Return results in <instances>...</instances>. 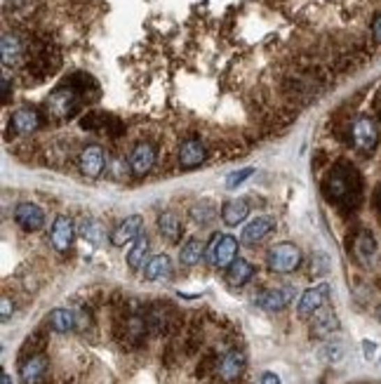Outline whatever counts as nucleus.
<instances>
[{
  "instance_id": "obj_1",
  "label": "nucleus",
  "mask_w": 381,
  "mask_h": 384,
  "mask_svg": "<svg viewBox=\"0 0 381 384\" xmlns=\"http://www.w3.org/2000/svg\"><path fill=\"white\" fill-rule=\"evenodd\" d=\"M322 191L329 203H334L341 210H355L363 198V177H360L358 168L351 163L339 161L329 168L325 182H322Z\"/></svg>"
},
{
  "instance_id": "obj_2",
  "label": "nucleus",
  "mask_w": 381,
  "mask_h": 384,
  "mask_svg": "<svg viewBox=\"0 0 381 384\" xmlns=\"http://www.w3.org/2000/svg\"><path fill=\"white\" fill-rule=\"evenodd\" d=\"M82 102H85V99H82L78 92H73L71 87H66V85H61L47 97L45 113L50 121H68V118H73L75 113L80 111Z\"/></svg>"
},
{
  "instance_id": "obj_3",
  "label": "nucleus",
  "mask_w": 381,
  "mask_h": 384,
  "mask_svg": "<svg viewBox=\"0 0 381 384\" xmlns=\"http://www.w3.org/2000/svg\"><path fill=\"white\" fill-rule=\"evenodd\" d=\"M351 142L360 154H374L379 144V123L370 116H358L351 123Z\"/></svg>"
},
{
  "instance_id": "obj_4",
  "label": "nucleus",
  "mask_w": 381,
  "mask_h": 384,
  "mask_svg": "<svg viewBox=\"0 0 381 384\" xmlns=\"http://www.w3.org/2000/svg\"><path fill=\"white\" fill-rule=\"evenodd\" d=\"M238 241L228 234H217L212 236V241L207 245V260L212 267L217 269H228L233 262L238 260Z\"/></svg>"
},
{
  "instance_id": "obj_5",
  "label": "nucleus",
  "mask_w": 381,
  "mask_h": 384,
  "mask_svg": "<svg viewBox=\"0 0 381 384\" xmlns=\"http://www.w3.org/2000/svg\"><path fill=\"white\" fill-rule=\"evenodd\" d=\"M301 264V253L294 243H278L269 253V269L276 274H290Z\"/></svg>"
},
{
  "instance_id": "obj_6",
  "label": "nucleus",
  "mask_w": 381,
  "mask_h": 384,
  "mask_svg": "<svg viewBox=\"0 0 381 384\" xmlns=\"http://www.w3.org/2000/svg\"><path fill=\"white\" fill-rule=\"evenodd\" d=\"M61 64V57L54 47L43 45L38 52L33 54V59H29V71L36 75V78H47L52 75Z\"/></svg>"
},
{
  "instance_id": "obj_7",
  "label": "nucleus",
  "mask_w": 381,
  "mask_h": 384,
  "mask_svg": "<svg viewBox=\"0 0 381 384\" xmlns=\"http://www.w3.org/2000/svg\"><path fill=\"white\" fill-rule=\"evenodd\" d=\"M47 358L45 354H31L22 361L19 366V377H22V384H43L47 377Z\"/></svg>"
},
{
  "instance_id": "obj_8",
  "label": "nucleus",
  "mask_w": 381,
  "mask_h": 384,
  "mask_svg": "<svg viewBox=\"0 0 381 384\" xmlns=\"http://www.w3.org/2000/svg\"><path fill=\"white\" fill-rule=\"evenodd\" d=\"M327 300H329V286L327 283H320V286L311 288V290H306L301 295L299 307H297V313H299L301 318H311L318 309L325 307Z\"/></svg>"
},
{
  "instance_id": "obj_9",
  "label": "nucleus",
  "mask_w": 381,
  "mask_h": 384,
  "mask_svg": "<svg viewBox=\"0 0 381 384\" xmlns=\"http://www.w3.org/2000/svg\"><path fill=\"white\" fill-rule=\"evenodd\" d=\"M172 307L170 304H151L149 311H146V328L149 332H154V335H163V332H167L172 328Z\"/></svg>"
},
{
  "instance_id": "obj_10",
  "label": "nucleus",
  "mask_w": 381,
  "mask_h": 384,
  "mask_svg": "<svg viewBox=\"0 0 381 384\" xmlns=\"http://www.w3.org/2000/svg\"><path fill=\"white\" fill-rule=\"evenodd\" d=\"M156 163V149L154 144H137L135 149H132L130 154V172L135 175V177H144V175L151 172V168H154Z\"/></svg>"
},
{
  "instance_id": "obj_11",
  "label": "nucleus",
  "mask_w": 381,
  "mask_h": 384,
  "mask_svg": "<svg viewBox=\"0 0 381 384\" xmlns=\"http://www.w3.org/2000/svg\"><path fill=\"white\" fill-rule=\"evenodd\" d=\"M294 300V288L285 286V288H271V290H264L257 297V304L262 307L264 311H283L290 302Z\"/></svg>"
},
{
  "instance_id": "obj_12",
  "label": "nucleus",
  "mask_w": 381,
  "mask_h": 384,
  "mask_svg": "<svg viewBox=\"0 0 381 384\" xmlns=\"http://www.w3.org/2000/svg\"><path fill=\"white\" fill-rule=\"evenodd\" d=\"M245 366H247L245 354L238 349H233V351H228V354L221 356V361L217 363V375L224 382H233L245 373Z\"/></svg>"
},
{
  "instance_id": "obj_13",
  "label": "nucleus",
  "mask_w": 381,
  "mask_h": 384,
  "mask_svg": "<svg viewBox=\"0 0 381 384\" xmlns=\"http://www.w3.org/2000/svg\"><path fill=\"white\" fill-rule=\"evenodd\" d=\"M64 85L66 87H71L73 92H78L85 102H94V99L99 97V85H97V80L92 78L90 73H82V71H75L68 75L66 80H64Z\"/></svg>"
},
{
  "instance_id": "obj_14",
  "label": "nucleus",
  "mask_w": 381,
  "mask_h": 384,
  "mask_svg": "<svg viewBox=\"0 0 381 384\" xmlns=\"http://www.w3.org/2000/svg\"><path fill=\"white\" fill-rule=\"evenodd\" d=\"M15 222L22 226L24 231H38L45 224V212L36 203H19L15 210Z\"/></svg>"
},
{
  "instance_id": "obj_15",
  "label": "nucleus",
  "mask_w": 381,
  "mask_h": 384,
  "mask_svg": "<svg viewBox=\"0 0 381 384\" xmlns=\"http://www.w3.org/2000/svg\"><path fill=\"white\" fill-rule=\"evenodd\" d=\"M73 236H75V229H73L71 219H68V217H57L54 224H52V231H50V243L54 245V250H59V253H66V250L73 245Z\"/></svg>"
},
{
  "instance_id": "obj_16",
  "label": "nucleus",
  "mask_w": 381,
  "mask_h": 384,
  "mask_svg": "<svg viewBox=\"0 0 381 384\" xmlns=\"http://www.w3.org/2000/svg\"><path fill=\"white\" fill-rule=\"evenodd\" d=\"M40 125H43L40 113L36 109H29V106L27 109H17L10 118V128L15 130L17 135H31V132H36Z\"/></svg>"
},
{
  "instance_id": "obj_17",
  "label": "nucleus",
  "mask_w": 381,
  "mask_h": 384,
  "mask_svg": "<svg viewBox=\"0 0 381 384\" xmlns=\"http://www.w3.org/2000/svg\"><path fill=\"white\" fill-rule=\"evenodd\" d=\"M80 170L85 177H99L101 172H104V165H106V158H104V151L99 147H87L80 151Z\"/></svg>"
},
{
  "instance_id": "obj_18",
  "label": "nucleus",
  "mask_w": 381,
  "mask_h": 384,
  "mask_svg": "<svg viewBox=\"0 0 381 384\" xmlns=\"http://www.w3.org/2000/svg\"><path fill=\"white\" fill-rule=\"evenodd\" d=\"M353 257L358 260L360 264H372L374 255H377V241H374V236L370 234V231H358V234L353 236Z\"/></svg>"
},
{
  "instance_id": "obj_19",
  "label": "nucleus",
  "mask_w": 381,
  "mask_h": 384,
  "mask_svg": "<svg viewBox=\"0 0 381 384\" xmlns=\"http://www.w3.org/2000/svg\"><path fill=\"white\" fill-rule=\"evenodd\" d=\"M205 161V144L200 140H188L184 142V147L179 151V168L181 170H195L202 165Z\"/></svg>"
},
{
  "instance_id": "obj_20",
  "label": "nucleus",
  "mask_w": 381,
  "mask_h": 384,
  "mask_svg": "<svg viewBox=\"0 0 381 384\" xmlns=\"http://www.w3.org/2000/svg\"><path fill=\"white\" fill-rule=\"evenodd\" d=\"M336 330H339V318L332 309H318L313 313V323H311L313 337H329Z\"/></svg>"
},
{
  "instance_id": "obj_21",
  "label": "nucleus",
  "mask_w": 381,
  "mask_h": 384,
  "mask_svg": "<svg viewBox=\"0 0 381 384\" xmlns=\"http://www.w3.org/2000/svg\"><path fill=\"white\" fill-rule=\"evenodd\" d=\"M139 231H142V217L139 215H132V217H127L125 222H120L116 226V231L111 234V243L113 245H125V243H132V241H137L139 238Z\"/></svg>"
},
{
  "instance_id": "obj_22",
  "label": "nucleus",
  "mask_w": 381,
  "mask_h": 384,
  "mask_svg": "<svg viewBox=\"0 0 381 384\" xmlns=\"http://www.w3.org/2000/svg\"><path fill=\"white\" fill-rule=\"evenodd\" d=\"M276 229V222H273L271 217H257V219H252L250 224L243 229V243L247 245H254V243H259V241H264L266 236L271 234V231Z\"/></svg>"
},
{
  "instance_id": "obj_23",
  "label": "nucleus",
  "mask_w": 381,
  "mask_h": 384,
  "mask_svg": "<svg viewBox=\"0 0 381 384\" xmlns=\"http://www.w3.org/2000/svg\"><path fill=\"white\" fill-rule=\"evenodd\" d=\"M172 276V262L167 255H156L144 264V279L146 281H163Z\"/></svg>"
},
{
  "instance_id": "obj_24",
  "label": "nucleus",
  "mask_w": 381,
  "mask_h": 384,
  "mask_svg": "<svg viewBox=\"0 0 381 384\" xmlns=\"http://www.w3.org/2000/svg\"><path fill=\"white\" fill-rule=\"evenodd\" d=\"M247 215H250V203H247L245 198L226 200L224 207H221V219H224L228 226L240 224L243 219H247Z\"/></svg>"
},
{
  "instance_id": "obj_25",
  "label": "nucleus",
  "mask_w": 381,
  "mask_h": 384,
  "mask_svg": "<svg viewBox=\"0 0 381 384\" xmlns=\"http://www.w3.org/2000/svg\"><path fill=\"white\" fill-rule=\"evenodd\" d=\"M3 64L5 66H15L22 61L24 57V43L19 40L15 34H5L3 36Z\"/></svg>"
},
{
  "instance_id": "obj_26",
  "label": "nucleus",
  "mask_w": 381,
  "mask_h": 384,
  "mask_svg": "<svg viewBox=\"0 0 381 384\" xmlns=\"http://www.w3.org/2000/svg\"><path fill=\"white\" fill-rule=\"evenodd\" d=\"M252 276H254V267L247 260H240V257L226 269V281L231 283V286H238V288L245 286Z\"/></svg>"
},
{
  "instance_id": "obj_27",
  "label": "nucleus",
  "mask_w": 381,
  "mask_h": 384,
  "mask_svg": "<svg viewBox=\"0 0 381 384\" xmlns=\"http://www.w3.org/2000/svg\"><path fill=\"white\" fill-rule=\"evenodd\" d=\"M50 328L57 332H71L75 325H78V316L71 309H54L50 313Z\"/></svg>"
},
{
  "instance_id": "obj_28",
  "label": "nucleus",
  "mask_w": 381,
  "mask_h": 384,
  "mask_svg": "<svg viewBox=\"0 0 381 384\" xmlns=\"http://www.w3.org/2000/svg\"><path fill=\"white\" fill-rule=\"evenodd\" d=\"M158 229H160V234L167 238L170 243H177L181 238V222L174 212H163V215L158 217Z\"/></svg>"
},
{
  "instance_id": "obj_29",
  "label": "nucleus",
  "mask_w": 381,
  "mask_h": 384,
  "mask_svg": "<svg viewBox=\"0 0 381 384\" xmlns=\"http://www.w3.org/2000/svg\"><path fill=\"white\" fill-rule=\"evenodd\" d=\"M202 255H205V245H202L200 238H188L186 243L181 245V253H179V260L181 264H186V267H195Z\"/></svg>"
},
{
  "instance_id": "obj_30",
  "label": "nucleus",
  "mask_w": 381,
  "mask_h": 384,
  "mask_svg": "<svg viewBox=\"0 0 381 384\" xmlns=\"http://www.w3.org/2000/svg\"><path fill=\"white\" fill-rule=\"evenodd\" d=\"M146 257H149V238L146 236H139L135 245H132V250L127 253V264H130V269H142L146 264Z\"/></svg>"
},
{
  "instance_id": "obj_31",
  "label": "nucleus",
  "mask_w": 381,
  "mask_h": 384,
  "mask_svg": "<svg viewBox=\"0 0 381 384\" xmlns=\"http://www.w3.org/2000/svg\"><path fill=\"white\" fill-rule=\"evenodd\" d=\"M109 118H111V113L87 111L85 116L80 118V128L82 130H106V125H109Z\"/></svg>"
},
{
  "instance_id": "obj_32",
  "label": "nucleus",
  "mask_w": 381,
  "mask_h": 384,
  "mask_svg": "<svg viewBox=\"0 0 381 384\" xmlns=\"http://www.w3.org/2000/svg\"><path fill=\"white\" fill-rule=\"evenodd\" d=\"M80 234H82V238H87V241L97 243V241H101V236H104V231H101V224H99V222H94V219H82V224H80Z\"/></svg>"
},
{
  "instance_id": "obj_33",
  "label": "nucleus",
  "mask_w": 381,
  "mask_h": 384,
  "mask_svg": "<svg viewBox=\"0 0 381 384\" xmlns=\"http://www.w3.org/2000/svg\"><path fill=\"white\" fill-rule=\"evenodd\" d=\"M254 175V170L252 168H243V170H236V172H231L226 177V189H236L238 184H243V182L247 177H252Z\"/></svg>"
},
{
  "instance_id": "obj_34",
  "label": "nucleus",
  "mask_w": 381,
  "mask_h": 384,
  "mask_svg": "<svg viewBox=\"0 0 381 384\" xmlns=\"http://www.w3.org/2000/svg\"><path fill=\"white\" fill-rule=\"evenodd\" d=\"M193 217H195V222H209V217H212V207L209 205H195L193 207Z\"/></svg>"
},
{
  "instance_id": "obj_35",
  "label": "nucleus",
  "mask_w": 381,
  "mask_h": 384,
  "mask_svg": "<svg viewBox=\"0 0 381 384\" xmlns=\"http://www.w3.org/2000/svg\"><path fill=\"white\" fill-rule=\"evenodd\" d=\"M12 311H15V304H12V300H10V297H3V300H0V318L8 320V318L12 316Z\"/></svg>"
},
{
  "instance_id": "obj_36",
  "label": "nucleus",
  "mask_w": 381,
  "mask_h": 384,
  "mask_svg": "<svg viewBox=\"0 0 381 384\" xmlns=\"http://www.w3.org/2000/svg\"><path fill=\"white\" fill-rule=\"evenodd\" d=\"M372 38L377 45H381V15L374 17V22H372Z\"/></svg>"
},
{
  "instance_id": "obj_37",
  "label": "nucleus",
  "mask_w": 381,
  "mask_h": 384,
  "mask_svg": "<svg viewBox=\"0 0 381 384\" xmlns=\"http://www.w3.org/2000/svg\"><path fill=\"white\" fill-rule=\"evenodd\" d=\"M10 99H12V85L8 75H3V104H10Z\"/></svg>"
},
{
  "instance_id": "obj_38",
  "label": "nucleus",
  "mask_w": 381,
  "mask_h": 384,
  "mask_svg": "<svg viewBox=\"0 0 381 384\" xmlns=\"http://www.w3.org/2000/svg\"><path fill=\"white\" fill-rule=\"evenodd\" d=\"M262 384H281V377H278L276 373H264Z\"/></svg>"
},
{
  "instance_id": "obj_39",
  "label": "nucleus",
  "mask_w": 381,
  "mask_h": 384,
  "mask_svg": "<svg viewBox=\"0 0 381 384\" xmlns=\"http://www.w3.org/2000/svg\"><path fill=\"white\" fill-rule=\"evenodd\" d=\"M363 347H365V356H367V358H372V354H374V349H377V347H374V344H372V342H365V344H363Z\"/></svg>"
},
{
  "instance_id": "obj_40",
  "label": "nucleus",
  "mask_w": 381,
  "mask_h": 384,
  "mask_svg": "<svg viewBox=\"0 0 381 384\" xmlns=\"http://www.w3.org/2000/svg\"><path fill=\"white\" fill-rule=\"evenodd\" d=\"M0 382H3V384H12V380H10V375H8V373L0 375Z\"/></svg>"
},
{
  "instance_id": "obj_41",
  "label": "nucleus",
  "mask_w": 381,
  "mask_h": 384,
  "mask_svg": "<svg viewBox=\"0 0 381 384\" xmlns=\"http://www.w3.org/2000/svg\"><path fill=\"white\" fill-rule=\"evenodd\" d=\"M379 215H381V193H379Z\"/></svg>"
},
{
  "instance_id": "obj_42",
  "label": "nucleus",
  "mask_w": 381,
  "mask_h": 384,
  "mask_svg": "<svg viewBox=\"0 0 381 384\" xmlns=\"http://www.w3.org/2000/svg\"><path fill=\"white\" fill-rule=\"evenodd\" d=\"M379 318H381V309H379Z\"/></svg>"
}]
</instances>
